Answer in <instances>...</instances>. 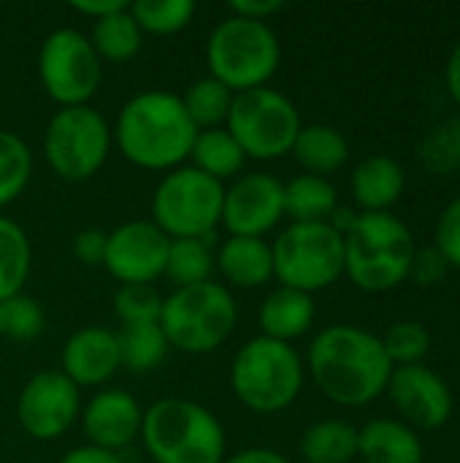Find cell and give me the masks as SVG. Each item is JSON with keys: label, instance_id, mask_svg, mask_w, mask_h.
<instances>
[{"label": "cell", "instance_id": "6da1fadb", "mask_svg": "<svg viewBox=\"0 0 460 463\" xmlns=\"http://www.w3.org/2000/svg\"><path fill=\"white\" fill-rule=\"evenodd\" d=\"M309 374L325 399L363 407L380 399L393 374L382 339L355 326H331L309 347Z\"/></svg>", "mask_w": 460, "mask_h": 463}, {"label": "cell", "instance_id": "7a4b0ae2", "mask_svg": "<svg viewBox=\"0 0 460 463\" xmlns=\"http://www.w3.org/2000/svg\"><path fill=\"white\" fill-rule=\"evenodd\" d=\"M117 146L138 168L174 171L190 157L198 128L174 92L152 90L130 98L117 117Z\"/></svg>", "mask_w": 460, "mask_h": 463}, {"label": "cell", "instance_id": "3957f363", "mask_svg": "<svg viewBox=\"0 0 460 463\" xmlns=\"http://www.w3.org/2000/svg\"><path fill=\"white\" fill-rule=\"evenodd\" d=\"M412 231L390 212H361L344 233V274L366 293H385L409 277Z\"/></svg>", "mask_w": 460, "mask_h": 463}, {"label": "cell", "instance_id": "277c9868", "mask_svg": "<svg viewBox=\"0 0 460 463\" xmlns=\"http://www.w3.org/2000/svg\"><path fill=\"white\" fill-rule=\"evenodd\" d=\"M141 439L155 463H222V423L201 404L163 399L144 410Z\"/></svg>", "mask_w": 460, "mask_h": 463}, {"label": "cell", "instance_id": "5b68a950", "mask_svg": "<svg viewBox=\"0 0 460 463\" xmlns=\"http://www.w3.org/2000/svg\"><path fill=\"white\" fill-rule=\"evenodd\" d=\"M282 60V46L277 33L266 22L228 16L222 19L206 41L209 76L222 81L233 95L266 87L277 73Z\"/></svg>", "mask_w": 460, "mask_h": 463}, {"label": "cell", "instance_id": "8992f818", "mask_svg": "<svg viewBox=\"0 0 460 463\" xmlns=\"http://www.w3.org/2000/svg\"><path fill=\"white\" fill-rule=\"evenodd\" d=\"M230 388L236 399L260 415L287 410L304 388V364L296 347L258 336L249 339L233 358Z\"/></svg>", "mask_w": 460, "mask_h": 463}, {"label": "cell", "instance_id": "52a82bcc", "mask_svg": "<svg viewBox=\"0 0 460 463\" xmlns=\"http://www.w3.org/2000/svg\"><path fill=\"white\" fill-rule=\"evenodd\" d=\"M236 317L239 309L230 290L217 282H201L176 288L163 298L160 328L171 347L190 355H206L228 342Z\"/></svg>", "mask_w": 460, "mask_h": 463}, {"label": "cell", "instance_id": "ba28073f", "mask_svg": "<svg viewBox=\"0 0 460 463\" xmlns=\"http://www.w3.org/2000/svg\"><path fill=\"white\" fill-rule=\"evenodd\" d=\"M271 255L274 277L309 296L344 274V236L328 222H290L271 244Z\"/></svg>", "mask_w": 460, "mask_h": 463}, {"label": "cell", "instance_id": "9c48e42d", "mask_svg": "<svg viewBox=\"0 0 460 463\" xmlns=\"http://www.w3.org/2000/svg\"><path fill=\"white\" fill-rule=\"evenodd\" d=\"M222 182L198 168H174L152 198V222L168 239H209L222 222Z\"/></svg>", "mask_w": 460, "mask_h": 463}, {"label": "cell", "instance_id": "30bf717a", "mask_svg": "<svg viewBox=\"0 0 460 463\" xmlns=\"http://www.w3.org/2000/svg\"><path fill=\"white\" fill-rule=\"evenodd\" d=\"M225 128L247 157L277 160L293 149L301 117L290 98L271 87H258L233 95Z\"/></svg>", "mask_w": 460, "mask_h": 463}, {"label": "cell", "instance_id": "8fae6325", "mask_svg": "<svg viewBox=\"0 0 460 463\" xmlns=\"http://www.w3.org/2000/svg\"><path fill=\"white\" fill-rule=\"evenodd\" d=\"M111 149L108 122L89 106L60 109L43 136L46 163L60 179L84 182L100 171Z\"/></svg>", "mask_w": 460, "mask_h": 463}, {"label": "cell", "instance_id": "7c38bea8", "mask_svg": "<svg viewBox=\"0 0 460 463\" xmlns=\"http://www.w3.org/2000/svg\"><path fill=\"white\" fill-rule=\"evenodd\" d=\"M38 76L46 95L62 109L87 106L100 87L103 65L84 33L62 27L43 38L38 52Z\"/></svg>", "mask_w": 460, "mask_h": 463}, {"label": "cell", "instance_id": "4fadbf2b", "mask_svg": "<svg viewBox=\"0 0 460 463\" xmlns=\"http://www.w3.org/2000/svg\"><path fill=\"white\" fill-rule=\"evenodd\" d=\"M81 415L79 388L62 372L35 374L16 402V418L24 434L41 442L60 439Z\"/></svg>", "mask_w": 460, "mask_h": 463}, {"label": "cell", "instance_id": "5bb4252c", "mask_svg": "<svg viewBox=\"0 0 460 463\" xmlns=\"http://www.w3.org/2000/svg\"><path fill=\"white\" fill-rule=\"evenodd\" d=\"M171 239L146 220L125 222L108 233L103 269L122 285H152L165 271Z\"/></svg>", "mask_w": 460, "mask_h": 463}, {"label": "cell", "instance_id": "9a60e30c", "mask_svg": "<svg viewBox=\"0 0 460 463\" xmlns=\"http://www.w3.org/2000/svg\"><path fill=\"white\" fill-rule=\"evenodd\" d=\"M388 396L401 415V423L420 431L442 429L453 415V391L450 385L426 364L393 366L388 380Z\"/></svg>", "mask_w": 460, "mask_h": 463}, {"label": "cell", "instance_id": "2e32d148", "mask_svg": "<svg viewBox=\"0 0 460 463\" xmlns=\"http://www.w3.org/2000/svg\"><path fill=\"white\" fill-rule=\"evenodd\" d=\"M285 217V184L271 174L236 179L222 198V225L230 236L263 239Z\"/></svg>", "mask_w": 460, "mask_h": 463}, {"label": "cell", "instance_id": "e0dca14e", "mask_svg": "<svg viewBox=\"0 0 460 463\" xmlns=\"http://www.w3.org/2000/svg\"><path fill=\"white\" fill-rule=\"evenodd\" d=\"M144 410L127 391H98L81 410V426L89 448L117 453L141 437Z\"/></svg>", "mask_w": 460, "mask_h": 463}, {"label": "cell", "instance_id": "ac0fdd59", "mask_svg": "<svg viewBox=\"0 0 460 463\" xmlns=\"http://www.w3.org/2000/svg\"><path fill=\"white\" fill-rule=\"evenodd\" d=\"M60 361H62L60 372L76 388L103 385L122 366L117 334H111L108 328H100V326H87L65 342Z\"/></svg>", "mask_w": 460, "mask_h": 463}, {"label": "cell", "instance_id": "d6986e66", "mask_svg": "<svg viewBox=\"0 0 460 463\" xmlns=\"http://www.w3.org/2000/svg\"><path fill=\"white\" fill-rule=\"evenodd\" d=\"M358 456L363 463H423L426 448L407 423L377 418L358 431Z\"/></svg>", "mask_w": 460, "mask_h": 463}, {"label": "cell", "instance_id": "ffe728a7", "mask_svg": "<svg viewBox=\"0 0 460 463\" xmlns=\"http://www.w3.org/2000/svg\"><path fill=\"white\" fill-rule=\"evenodd\" d=\"M352 198L363 212H390L407 187L404 168L388 155H371L352 171Z\"/></svg>", "mask_w": 460, "mask_h": 463}, {"label": "cell", "instance_id": "44dd1931", "mask_svg": "<svg viewBox=\"0 0 460 463\" xmlns=\"http://www.w3.org/2000/svg\"><path fill=\"white\" fill-rule=\"evenodd\" d=\"M214 266L233 288L241 290L263 288L274 277L271 244H266L263 239L230 236L214 255Z\"/></svg>", "mask_w": 460, "mask_h": 463}, {"label": "cell", "instance_id": "7402d4cb", "mask_svg": "<svg viewBox=\"0 0 460 463\" xmlns=\"http://www.w3.org/2000/svg\"><path fill=\"white\" fill-rule=\"evenodd\" d=\"M314 315H317V309H314V298L309 293L279 285L277 290H271L266 296V301L260 307V315H258L260 328H263L260 336L290 345L293 339L304 336L312 328Z\"/></svg>", "mask_w": 460, "mask_h": 463}, {"label": "cell", "instance_id": "603a6c76", "mask_svg": "<svg viewBox=\"0 0 460 463\" xmlns=\"http://www.w3.org/2000/svg\"><path fill=\"white\" fill-rule=\"evenodd\" d=\"M290 155L306 174L328 179V174L344 168L350 157V144L344 133L333 125H301Z\"/></svg>", "mask_w": 460, "mask_h": 463}, {"label": "cell", "instance_id": "cb8c5ba5", "mask_svg": "<svg viewBox=\"0 0 460 463\" xmlns=\"http://www.w3.org/2000/svg\"><path fill=\"white\" fill-rule=\"evenodd\" d=\"M336 206V187L323 176L301 174L285 184V214L293 222H328Z\"/></svg>", "mask_w": 460, "mask_h": 463}, {"label": "cell", "instance_id": "d4e9b609", "mask_svg": "<svg viewBox=\"0 0 460 463\" xmlns=\"http://www.w3.org/2000/svg\"><path fill=\"white\" fill-rule=\"evenodd\" d=\"M190 157H192V168L203 171L206 176L217 179V182H225V179H233L247 155L241 152L239 141L228 133V128H211V130H198L195 141H192V149H190Z\"/></svg>", "mask_w": 460, "mask_h": 463}, {"label": "cell", "instance_id": "484cf974", "mask_svg": "<svg viewBox=\"0 0 460 463\" xmlns=\"http://www.w3.org/2000/svg\"><path fill=\"white\" fill-rule=\"evenodd\" d=\"M141 27L130 14V3L92 24V49L98 52L100 62H127L141 49Z\"/></svg>", "mask_w": 460, "mask_h": 463}, {"label": "cell", "instance_id": "4316f807", "mask_svg": "<svg viewBox=\"0 0 460 463\" xmlns=\"http://www.w3.org/2000/svg\"><path fill=\"white\" fill-rule=\"evenodd\" d=\"M301 456L309 463H350L358 456V429L344 420H320L304 431Z\"/></svg>", "mask_w": 460, "mask_h": 463}, {"label": "cell", "instance_id": "83f0119b", "mask_svg": "<svg viewBox=\"0 0 460 463\" xmlns=\"http://www.w3.org/2000/svg\"><path fill=\"white\" fill-rule=\"evenodd\" d=\"M117 342H119L122 366L136 374H146V372L157 369L171 350L160 323L122 326V331L117 334Z\"/></svg>", "mask_w": 460, "mask_h": 463}, {"label": "cell", "instance_id": "f1b7e54d", "mask_svg": "<svg viewBox=\"0 0 460 463\" xmlns=\"http://www.w3.org/2000/svg\"><path fill=\"white\" fill-rule=\"evenodd\" d=\"M211 239L214 236H209V239H171L163 277H168L176 288L211 282V271H214Z\"/></svg>", "mask_w": 460, "mask_h": 463}, {"label": "cell", "instance_id": "f546056e", "mask_svg": "<svg viewBox=\"0 0 460 463\" xmlns=\"http://www.w3.org/2000/svg\"><path fill=\"white\" fill-rule=\"evenodd\" d=\"M30 241L27 233L14 222L0 217V301L22 296V288L30 277Z\"/></svg>", "mask_w": 460, "mask_h": 463}, {"label": "cell", "instance_id": "4dcf8cb0", "mask_svg": "<svg viewBox=\"0 0 460 463\" xmlns=\"http://www.w3.org/2000/svg\"><path fill=\"white\" fill-rule=\"evenodd\" d=\"M182 103H184V109H187V114L198 130L225 128L228 114H230V103H233V92L222 81L203 76L187 87V92L182 95Z\"/></svg>", "mask_w": 460, "mask_h": 463}, {"label": "cell", "instance_id": "1f68e13d", "mask_svg": "<svg viewBox=\"0 0 460 463\" xmlns=\"http://www.w3.org/2000/svg\"><path fill=\"white\" fill-rule=\"evenodd\" d=\"M130 14L141 33L152 35H174L184 30L195 16L192 0H136L130 3Z\"/></svg>", "mask_w": 460, "mask_h": 463}, {"label": "cell", "instance_id": "d6a6232c", "mask_svg": "<svg viewBox=\"0 0 460 463\" xmlns=\"http://www.w3.org/2000/svg\"><path fill=\"white\" fill-rule=\"evenodd\" d=\"M33 174L30 146L11 130H0V206L16 201Z\"/></svg>", "mask_w": 460, "mask_h": 463}, {"label": "cell", "instance_id": "836d02e7", "mask_svg": "<svg viewBox=\"0 0 460 463\" xmlns=\"http://www.w3.org/2000/svg\"><path fill=\"white\" fill-rule=\"evenodd\" d=\"M382 347L393 366H415V364H423V358L428 355L431 334L418 320H401L385 331Z\"/></svg>", "mask_w": 460, "mask_h": 463}, {"label": "cell", "instance_id": "e575fe53", "mask_svg": "<svg viewBox=\"0 0 460 463\" xmlns=\"http://www.w3.org/2000/svg\"><path fill=\"white\" fill-rule=\"evenodd\" d=\"M114 309L122 326L160 323L163 296L155 290V285H119L114 293Z\"/></svg>", "mask_w": 460, "mask_h": 463}, {"label": "cell", "instance_id": "d590c367", "mask_svg": "<svg viewBox=\"0 0 460 463\" xmlns=\"http://www.w3.org/2000/svg\"><path fill=\"white\" fill-rule=\"evenodd\" d=\"M43 331V309L30 296H14L0 301V336L30 342Z\"/></svg>", "mask_w": 460, "mask_h": 463}, {"label": "cell", "instance_id": "8d00e7d4", "mask_svg": "<svg viewBox=\"0 0 460 463\" xmlns=\"http://www.w3.org/2000/svg\"><path fill=\"white\" fill-rule=\"evenodd\" d=\"M434 239V247L445 255L450 269H460V195L442 209Z\"/></svg>", "mask_w": 460, "mask_h": 463}, {"label": "cell", "instance_id": "74e56055", "mask_svg": "<svg viewBox=\"0 0 460 463\" xmlns=\"http://www.w3.org/2000/svg\"><path fill=\"white\" fill-rule=\"evenodd\" d=\"M450 271V263L445 260V255L437 247H415L412 263H409V277L423 288L439 285Z\"/></svg>", "mask_w": 460, "mask_h": 463}, {"label": "cell", "instance_id": "f35d334b", "mask_svg": "<svg viewBox=\"0 0 460 463\" xmlns=\"http://www.w3.org/2000/svg\"><path fill=\"white\" fill-rule=\"evenodd\" d=\"M106 241H108V233L106 231H100V228H84L73 239V255L84 266H103Z\"/></svg>", "mask_w": 460, "mask_h": 463}, {"label": "cell", "instance_id": "ab89813d", "mask_svg": "<svg viewBox=\"0 0 460 463\" xmlns=\"http://www.w3.org/2000/svg\"><path fill=\"white\" fill-rule=\"evenodd\" d=\"M285 8L282 0H233L230 3V11L236 16H244V19H255V22H266L268 16L279 14Z\"/></svg>", "mask_w": 460, "mask_h": 463}, {"label": "cell", "instance_id": "60d3db41", "mask_svg": "<svg viewBox=\"0 0 460 463\" xmlns=\"http://www.w3.org/2000/svg\"><path fill=\"white\" fill-rule=\"evenodd\" d=\"M125 5H127L125 0H76V3H70L73 11L89 16L92 22L108 16V14H114V11H119V8H125Z\"/></svg>", "mask_w": 460, "mask_h": 463}, {"label": "cell", "instance_id": "b9f144b4", "mask_svg": "<svg viewBox=\"0 0 460 463\" xmlns=\"http://www.w3.org/2000/svg\"><path fill=\"white\" fill-rule=\"evenodd\" d=\"M60 463H122V458L117 453H106V450H98V448L84 445V448L70 450Z\"/></svg>", "mask_w": 460, "mask_h": 463}, {"label": "cell", "instance_id": "7bdbcfd3", "mask_svg": "<svg viewBox=\"0 0 460 463\" xmlns=\"http://www.w3.org/2000/svg\"><path fill=\"white\" fill-rule=\"evenodd\" d=\"M222 463H290L285 456H279L277 450H268V448H247V450H239L236 456H230L228 461Z\"/></svg>", "mask_w": 460, "mask_h": 463}, {"label": "cell", "instance_id": "ee69618b", "mask_svg": "<svg viewBox=\"0 0 460 463\" xmlns=\"http://www.w3.org/2000/svg\"><path fill=\"white\" fill-rule=\"evenodd\" d=\"M445 76H447V90H450V95L455 98V103L460 106V43L453 49V54H450V60H447Z\"/></svg>", "mask_w": 460, "mask_h": 463}]
</instances>
